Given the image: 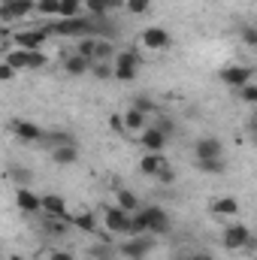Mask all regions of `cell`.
Returning a JSON list of instances; mask_svg holds the SVG:
<instances>
[{"instance_id":"cell-1","label":"cell","mask_w":257,"mask_h":260,"mask_svg":"<svg viewBox=\"0 0 257 260\" xmlns=\"http://www.w3.org/2000/svg\"><path fill=\"white\" fill-rule=\"evenodd\" d=\"M136 73H139V55L136 52H115V58H112V79L133 82Z\"/></svg>"},{"instance_id":"cell-2","label":"cell","mask_w":257,"mask_h":260,"mask_svg":"<svg viewBox=\"0 0 257 260\" xmlns=\"http://www.w3.org/2000/svg\"><path fill=\"white\" fill-rule=\"evenodd\" d=\"M151 248H154V236H151V233H142V236H130L118 251L127 260H142V257H148Z\"/></svg>"},{"instance_id":"cell-3","label":"cell","mask_w":257,"mask_h":260,"mask_svg":"<svg viewBox=\"0 0 257 260\" xmlns=\"http://www.w3.org/2000/svg\"><path fill=\"white\" fill-rule=\"evenodd\" d=\"M142 212V218H145V227H148V233L151 236H167L173 227H170V215L164 212V209H157V206H148V209H139Z\"/></svg>"},{"instance_id":"cell-4","label":"cell","mask_w":257,"mask_h":260,"mask_svg":"<svg viewBox=\"0 0 257 260\" xmlns=\"http://www.w3.org/2000/svg\"><path fill=\"white\" fill-rule=\"evenodd\" d=\"M248 239H251V230H248V224H242V221H233L230 227H224V236H221L224 248H230V251L245 248V245H248Z\"/></svg>"},{"instance_id":"cell-5","label":"cell","mask_w":257,"mask_h":260,"mask_svg":"<svg viewBox=\"0 0 257 260\" xmlns=\"http://www.w3.org/2000/svg\"><path fill=\"white\" fill-rule=\"evenodd\" d=\"M254 79V67H242V64H233V67H224L221 70V82L227 88H242Z\"/></svg>"},{"instance_id":"cell-6","label":"cell","mask_w":257,"mask_h":260,"mask_svg":"<svg viewBox=\"0 0 257 260\" xmlns=\"http://www.w3.org/2000/svg\"><path fill=\"white\" fill-rule=\"evenodd\" d=\"M170 43H173V37H170V30L167 27H145L142 30V46L145 49H151V52H164V49H170Z\"/></svg>"},{"instance_id":"cell-7","label":"cell","mask_w":257,"mask_h":260,"mask_svg":"<svg viewBox=\"0 0 257 260\" xmlns=\"http://www.w3.org/2000/svg\"><path fill=\"white\" fill-rule=\"evenodd\" d=\"M9 130H12L18 139H24V142H40L43 133H46L40 124H34V121H27V118H12V121H9Z\"/></svg>"},{"instance_id":"cell-8","label":"cell","mask_w":257,"mask_h":260,"mask_svg":"<svg viewBox=\"0 0 257 260\" xmlns=\"http://www.w3.org/2000/svg\"><path fill=\"white\" fill-rule=\"evenodd\" d=\"M27 12H34V0H6L3 6H0V21H18V18H24Z\"/></svg>"},{"instance_id":"cell-9","label":"cell","mask_w":257,"mask_h":260,"mask_svg":"<svg viewBox=\"0 0 257 260\" xmlns=\"http://www.w3.org/2000/svg\"><path fill=\"white\" fill-rule=\"evenodd\" d=\"M194 157L203 160V157H224V145L218 136H200L197 145H194Z\"/></svg>"},{"instance_id":"cell-10","label":"cell","mask_w":257,"mask_h":260,"mask_svg":"<svg viewBox=\"0 0 257 260\" xmlns=\"http://www.w3.org/2000/svg\"><path fill=\"white\" fill-rule=\"evenodd\" d=\"M103 224H106V230H112V233H127L130 212L118 209V206H109V209H106V215H103Z\"/></svg>"},{"instance_id":"cell-11","label":"cell","mask_w":257,"mask_h":260,"mask_svg":"<svg viewBox=\"0 0 257 260\" xmlns=\"http://www.w3.org/2000/svg\"><path fill=\"white\" fill-rule=\"evenodd\" d=\"M49 40V34L43 30V27H37V30H21V34H12V43H15V49H43V43Z\"/></svg>"},{"instance_id":"cell-12","label":"cell","mask_w":257,"mask_h":260,"mask_svg":"<svg viewBox=\"0 0 257 260\" xmlns=\"http://www.w3.org/2000/svg\"><path fill=\"white\" fill-rule=\"evenodd\" d=\"M40 212L49 218H67V200L61 194H43L40 197Z\"/></svg>"},{"instance_id":"cell-13","label":"cell","mask_w":257,"mask_h":260,"mask_svg":"<svg viewBox=\"0 0 257 260\" xmlns=\"http://www.w3.org/2000/svg\"><path fill=\"white\" fill-rule=\"evenodd\" d=\"M167 139L170 136H164L157 127H142V133H139V142H142L145 151H164L167 148Z\"/></svg>"},{"instance_id":"cell-14","label":"cell","mask_w":257,"mask_h":260,"mask_svg":"<svg viewBox=\"0 0 257 260\" xmlns=\"http://www.w3.org/2000/svg\"><path fill=\"white\" fill-rule=\"evenodd\" d=\"M160 167H167L164 151H148V154H142V160H139V173H145V176H157Z\"/></svg>"},{"instance_id":"cell-15","label":"cell","mask_w":257,"mask_h":260,"mask_svg":"<svg viewBox=\"0 0 257 260\" xmlns=\"http://www.w3.org/2000/svg\"><path fill=\"white\" fill-rule=\"evenodd\" d=\"M15 206H18L21 212L34 215V212H40V197L34 194L30 188H18V191H15Z\"/></svg>"},{"instance_id":"cell-16","label":"cell","mask_w":257,"mask_h":260,"mask_svg":"<svg viewBox=\"0 0 257 260\" xmlns=\"http://www.w3.org/2000/svg\"><path fill=\"white\" fill-rule=\"evenodd\" d=\"M212 212L224 215V218H233L239 212V200L236 197H218V200H212Z\"/></svg>"},{"instance_id":"cell-17","label":"cell","mask_w":257,"mask_h":260,"mask_svg":"<svg viewBox=\"0 0 257 260\" xmlns=\"http://www.w3.org/2000/svg\"><path fill=\"white\" fill-rule=\"evenodd\" d=\"M52 160L61 164V167H70V164L79 160V148L76 145H58V148H52Z\"/></svg>"},{"instance_id":"cell-18","label":"cell","mask_w":257,"mask_h":260,"mask_svg":"<svg viewBox=\"0 0 257 260\" xmlns=\"http://www.w3.org/2000/svg\"><path fill=\"white\" fill-rule=\"evenodd\" d=\"M115 206L118 209H124V212H139L142 206H139V197L133 194V191H127V188H118V194H115Z\"/></svg>"},{"instance_id":"cell-19","label":"cell","mask_w":257,"mask_h":260,"mask_svg":"<svg viewBox=\"0 0 257 260\" xmlns=\"http://www.w3.org/2000/svg\"><path fill=\"white\" fill-rule=\"evenodd\" d=\"M88 70H91V61L82 58V55H70V58H64V73H70V76H85Z\"/></svg>"},{"instance_id":"cell-20","label":"cell","mask_w":257,"mask_h":260,"mask_svg":"<svg viewBox=\"0 0 257 260\" xmlns=\"http://www.w3.org/2000/svg\"><path fill=\"white\" fill-rule=\"evenodd\" d=\"M70 218H46L43 221V230L49 233V236H67L70 233Z\"/></svg>"},{"instance_id":"cell-21","label":"cell","mask_w":257,"mask_h":260,"mask_svg":"<svg viewBox=\"0 0 257 260\" xmlns=\"http://www.w3.org/2000/svg\"><path fill=\"white\" fill-rule=\"evenodd\" d=\"M112 58H115V46H112V40L97 37V43H94V61H112Z\"/></svg>"},{"instance_id":"cell-22","label":"cell","mask_w":257,"mask_h":260,"mask_svg":"<svg viewBox=\"0 0 257 260\" xmlns=\"http://www.w3.org/2000/svg\"><path fill=\"white\" fill-rule=\"evenodd\" d=\"M3 61L12 67L15 73H18V70H27V49H12V52H6Z\"/></svg>"},{"instance_id":"cell-23","label":"cell","mask_w":257,"mask_h":260,"mask_svg":"<svg viewBox=\"0 0 257 260\" xmlns=\"http://www.w3.org/2000/svg\"><path fill=\"white\" fill-rule=\"evenodd\" d=\"M58 15L61 18H79L82 15V0H58Z\"/></svg>"},{"instance_id":"cell-24","label":"cell","mask_w":257,"mask_h":260,"mask_svg":"<svg viewBox=\"0 0 257 260\" xmlns=\"http://www.w3.org/2000/svg\"><path fill=\"white\" fill-rule=\"evenodd\" d=\"M130 109H136V112H142V115H154V112H157V103H154L151 97H145V94H139V97H133V103H130Z\"/></svg>"},{"instance_id":"cell-25","label":"cell","mask_w":257,"mask_h":260,"mask_svg":"<svg viewBox=\"0 0 257 260\" xmlns=\"http://www.w3.org/2000/svg\"><path fill=\"white\" fill-rule=\"evenodd\" d=\"M121 121H124V130H142L145 127V115L142 112H136V109H127L124 115H121Z\"/></svg>"},{"instance_id":"cell-26","label":"cell","mask_w":257,"mask_h":260,"mask_svg":"<svg viewBox=\"0 0 257 260\" xmlns=\"http://www.w3.org/2000/svg\"><path fill=\"white\" fill-rule=\"evenodd\" d=\"M197 170H203V173H224L227 164H224V157H203V160H197Z\"/></svg>"},{"instance_id":"cell-27","label":"cell","mask_w":257,"mask_h":260,"mask_svg":"<svg viewBox=\"0 0 257 260\" xmlns=\"http://www.w3.org/2000/svg\"><path fill=\"white\" fill-rule=\"evenodd\" d=\"M94 79H103V82H109L112 79V64L109 61H91V70H88Z\"/></svg>"},{"instance_id":"cell-28","label":"cell","mask_w":257,"mask_h":260,"mask_svg":"<svg viewBox=\"0 0 257 260\" xmlns=\"http://www.w3.org/2000/svg\"><path fill=\"white\" fill-rule=\"evenodd\" d=\"M94 43H97V37H79V46H76V55H82V58H88V61H94Z\"/></svg>"},{"instance_id":"cell-29","label":"cell","mask_w":257,"mask_h":260,"mask_svg":"<svg viewBox=\"0 0 257 260\" xmlns=\"http://www.w3.org/2000/svg\"><path fill=\"white\" fill-rule=\"evenodd\" d=\"M9 176H12V182H15V185H21V188H27V185L34 182V173H30L27 167H12V170H9Z\"/></svg>"},{"instance_id":"cell-30","label":"cell","mask_w":257,"mask_h":260,"mask_svg":"<svg viewBox=\"0 0 257 260\" xmlns=\"http://www.w3.org/2000/svg\"><path fill=\"white\" fill-rule=\"evenodd\" d=\"M70 224H73V227H79V230H97V221H94V215H91V212H82V215L70 218Z\"/></svg>"},{"instance_id":"cell-31","label":"cell","mask_w":257,"mask_h":260,"mask_svg":"<svg viewBox=\"0 0 257 260\" xmlns=\"http://www.w3.org/2000/svg\"><path fill=\"white\" fill-rule=\"evenodd\" d=\"M46 55H43V49H27V70H40V67H46Z\"/></svg>"},{"instance_id":"cell-32","label":"cell","mask_w":257,"mask_h":260,"mask_svg":"<svg viewBox=\"0 0 257 260\" xmlns=\"http://www.w3.org/2000/svg\"><path fill=\"white\" fill-rule=\"evenodd\" d=\"M34 9L43 15H58V0H34Z\"/></svg>"},{"instance_id":"cell-33","label":"cell","mask_w":257,"mask_h":260,"mask_svg":"<svg viewBox=\"0 0 257 260\" xmlns=\"http://www.w3.org/2000/svg\"><path fill=\"white\" fill-rule=\"evenodd\" d=\"M148 6H151V0H124V9L127 12H148Z\"/></svg>"},{"instance_id":"cell-34","label":"cell","mask_w":257,"mask_h":260,"mask_svg":"<svg viewBox=\"0 0 257 260\" xmlns=\"http://www.w3.org/2000/svg\"><path fill=\"white\" fill-rule=\"evenodd\" d=\"M239 94H242V100H245V103H257V85H254V82L242 85V88H239Z\"/></svg>"},{"instance_id":"cell-35","label":"cell","mask_w":257,"mask_h":260,"mask_svg":"<svg viewBox=\"0 0 257 260\" xmlns=\"http://www.w3.org/2000/svg\"><path fill=\"white\" fill-rule=\"evenodd\" d=\"M157 179H160V185H173V182H176L173 167H170V164H167V167H160V170H157Z\"/></svg>"},{"instance_id":"cell-36","label":"cell","mask_w":257,"mask_h":260,"mask_svg":"<svg viewBox=\"0 0 257 260\" xmlns=\"http://www.w3.org/2000/svg\"><path fill=\"white\" fill-rule=\"evenodd\" d=\"M242 40H245V43H248L251 49L257 46V30L251 27V24H245V27H242Z\"/></svg>"},{"instance_id":"cell-37","label":"cell","mask_w":257,"mask_h":260,"mask_svg":"<svg viewBox=\"0 0 257 260\" xmlns=\"http://www.w3.org/2000/svg\"><path fill=\"white\" fill-rule=\"evenodd\" d=\"M12 79H15V70L6 61H0V82H12Z\"/></svg>"},{"instance_id":"cell-38","label":"cell","mask_w":257,"mask_h":260,"mask_svg":"<svg viewBox=\"0 0 257 260\" xmlns=\"http://www.w3.org/2000/svg\"><path fill=\"white\" fill-rule=\"evenodd\" d=\"M109 127L115 130V133H127V130H124V121H121V115H112V118H109Z\"/></svg>"},{"instance_id":"cell-39","label":"cell","mask_w":257,"mask_h":260,"mask_svg":"<svg viewBox=\"0 0 257 260\" xmlns=\"http://www.w3.org/2000/svg\"><path fill=\"white\" fill-rule=\"evenodd\" d=\"M185 260H215V257H212L209 251H194V254H188Z\"/></svg>"},{"instance_id":"cell-40","label":"cell","mask_w":257,"mask_h":260,"mask_svg":"<svg viewBox=\"0 0 257 260\" xmlns=\"http://www.w3.org/2000/svg\"><path fill=\"white\" fill-rule=\"evenodd\" d=\"M49 260H76V257H73L70 251H52V257Z\"/></svg>"},{"instance_id":"cell-41","label":"cell","mask_w":257,"mask_h":260,"mask_svg":"<svg viewBox=\"0 0 257 260\" xmlns=\"http://www.w3.org/2000/svg\"><path fill=\"white\" fill-rule=\"evenodd\" d=\"M12 260H24V257H18V254H12Z\"/></svg>"}]
</instances>
